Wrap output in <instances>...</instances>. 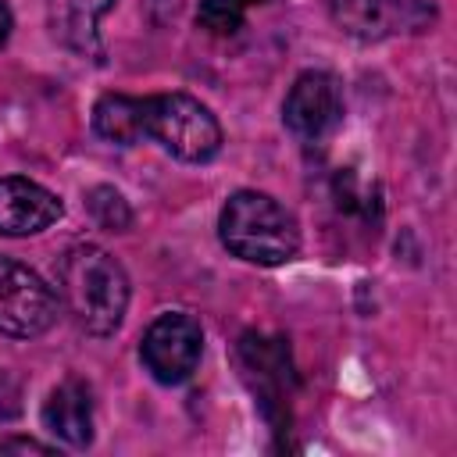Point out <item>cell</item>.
Returning <instances> with one entry per match:
<instances>
[{"instance_id": "6da1fadb", "label": "cell", "mask_w": 457, "mask_h": 457, "mask_svg": "<svg viewBox=\"0 0 457 457\" xmlns=\"http://www.w3.org/2000/svg\"><path fill=\"white\" fill-rule=\"evenodd\" d=\"M57 296L89 336H111L129 307L125 268L93 243H75L57 261Z\"/></svg>"}, {"instance_id": "7a4b0ae2", "label": "cell", "mask_w": 457, "mask_h": 457, "mask_svg": "<svg viewBox=\"0 0 457 457\" xmlns=\"http://www.w3.org/2000/svg\"><path fill=\"white\" fill-rule=\"evenodd\" d=\"M218 236L232 257L261 268L286 264L300 250L296 218L275 196L257 189H239L225 200L218 214Z\"/></svg>"}, {"instance_id": "3957f363", "label": "cell", "mask_w": 457, "mask_h": 457, "mask_svg": "<svg viewBox=\"0 0 457 457\" xmlns=\"http://www.w3.org/2000/svg\"><path fill=\"white\" fill-rule=\"evenodd\" d=\"M143 132L186 164H207L221 150V125L189 93L143 96Z\"/></svg>"}, {"instance_id": "277c9868", "label": "cell", "mask_w": 457, "mask_h": 457, "mask_svg": "<svg viewBox=\"0 0 457 457\" xmlns=\"http://www.w3.org/2000/svg\"><path fill=\"white\" fill-rule=\"evenodd\" d=\"M200 353H204V328L193 314L182 311H168L154 318L139 343V361L161 386L186 382L196 371Z\"/></svg>"}, {"instance_id": "5b68a950", "label": "cell", "mask_w": 457, "mask_h": 457, "mask_svg": "<svg viewBox=\"0 0 457 457\" xmlns=\"http://www.w3.org/2000/svg\"><path fill=\"white\" fill-rule=\"evenodd\" d=\"M57 321V293L21 261L0 257V332L36 339Z\"/></svg>"}, {"instance_id": "8992f818", "label": "cell", "mask_w": 457, "mask_h": 457, "mask_svg": "<svg viewBox=\"0 0 457 457\" xmlns=\"http://www.w3.org/2000/svg\"><path fill=\"white\" fill-rule=\"evenodd\" d=\"M332 21L353 39H386L396 32H421L436 7L425 0H328Z\"/></svg>"}, {"instance_id": "52a82bcc", "label": "cell", "mask_w": 457, "mask_h": 457, "mask_svg": "<svg viewBox=\"0 0 457 457\" xmlns=\"http://www.w3.org/2000/svg\"><path fill=\"white\" fill-rule=\"evenodd\" d=\"M282 121L300 139H325L343 121V89L328 71H303L282 100Z\"/></svg>"}, {"instance_id": "ba28073f", "label": "cell", "mask_w": 457, "mask_h": 457, "mask_svg": "<svg viewBox=\"0 0 457 457\" xmlns=\"http://www.w3.org/2000/svg\"><path fill=\"white\" fill-rule=\"evenodd\" d=\"M61 214L64 207L46 186L21 175L0 179V236H36L50 228Z\"/></svg>"}, {"instance_id": "9c48e42d", "label": "cell", "mask_w": 457, "mask_h": 457, "mask_svg": "<svg viewBox=\"0 0 457 457\" xmlns=\"http://www.w3.org/2000/svg\"><path fill=\"white\" fill-rule=\"evenodd\" d=\"M114 7V0H46V21L54 39L89 61H104L100 18Z\"/></svg>"}, {"instance_id": "30bf717a", "label": "cell", "mask_w": 457, "mask_h": 457, "mask_svg": "<svg viewBox=\"0 0 457 457\" xmlns=\"http://www.w3.org/2000/svg\"><path fill=\"white\" fill-rule=\"evenodd\" d=\"M43 425L68 446L82 450L93 443V396L82 378H64L43 403Z\"/></svg>"}, {"instance_id": "8fae6325", "label": "cell", "mask_w": 457, "mask_h": 457, "mask_svg": "<svg viewBox=\"0 0 457 457\" xmlns=\"http://www.w3.org/2000/svg\"><path fill=\"white\" fill-rule=\"evenodd\" d=\"M93 129H96V136H104L107 143H118V146H132V143L146 139V132H143V96L104 93L93 104Z\"/></svg>"}, {"instance_id": "7c38bea8", "label": "cell", "mask_w": 457, "mask_h": 457, "mask_svg": "<svg viewBox=\"0 0 457 457\" xmlns=\"http://www.w3.org/2000/svg\"><path fill=\"white\" fill-rule=\"evenodd\" d=\"M261 4H268V0H204L196 7V25L214 36H232L243 29L246 11L261 7Z\"/></svg>"}, {"instance_id": "4fadbf2b", "label": "cell", "mask_w": 457, "mask_h": 457, "mask_svg": "<svg viewBox=\"0 0 457 457\" xmlns=\"http://www.w3.org/2000/svg\"><path fill=\"white\" fill-rule=\"evenodd\" d=\"M86 207H89V214L96 218V225L107 228V232H125V228L132 225V211H129V204H125L121 193L111 189V186H96V189H89V193H86Z\"/></svg>"}, {"instance_id": "5bb4252c", "label": "cell", "mask_w": 457, "mask_h": 457, "mask_svg": "<svg viewBox=\"0 0 457 457\" xmlns=\"http://www.w3.org/2000/svg\"><path fill=\"white\" fill-rule=\"evenodd\" d=\"M7 450H21V453H50V446L46 443H36V439H0V453H7Z\"/></svg>"}, {"instance_id": "9a60e30c", "label": "cell", "mask_w": 457, "mask_h": 457, "mask_svg": "<svg viewBox=\"0 0 457 457\" xmlns=\"http://www.w3.org/2000/svg\"><path fill=\"white\" fill-rule=\"evenodd\" d=\"M11 29H14V14H11V7L0 0V46L11 39Z\"/></svg>"}]
</instances>
